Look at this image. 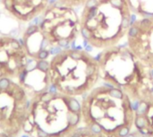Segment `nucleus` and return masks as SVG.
<instances>
[{
	"label": "nucleus",
	"instance_id": "obj_7",
	"mask_svg": "<svg viewBox=\"0 0 153 137\" xmlns=\"http://www.w3.org/2000/svg\"><path fill=\"white\" fill-rule=\"evenodd\" d=\"M37 61L33 58H27L25 62V69L28 72H32L34 70H37Z\"/></svg>",
	"mask_w": 153,
	"mask_h": 137
},
{
	"label": "nucleus",
	"instance_id": "obj_1",
	"mask_svg": "<svg viewBox=\"0 0 153 137\" xmlns=\"http://www.w3.org/2000/svg\"><path fill=\"white\" fill-rule=\"evenodd\" d=\"M83 126L107 137H126L135 128V109L130 97L107 83L82 96Z\"/></svg>",
	"mask_w": 153,
	"mask_h": 137
},
{
	"label": "nucleus",
	"instance_id": "obj_24",
	"mask_svg": "<svg viewBox=\"0 0 153 137\" xmlns=\"http://www.w3.org/2000/svg\"><path fill=\"white\" fill-rule=\"evenodd\" d=\"M23 137H28V136H27V135H24Z\"/></svg>",
	"mask_w": 153,
	"mask_h": 137
},
{
	"label": "nucleus",
	"instance_id": "obj_17",
	"mask_svg": "<svg viewBox=\"0 0 153 137\" xmlns=\"http://www.w3.org/2000/svg\"><path fill=\"white\" fill-rule=\"evenodd\" d=\"M57 44H58V46H59L60 47L65 48L66 46H69L70 41H69L68 39H66V38H61V39H59V40L57 41Z\"/></svg>",
	"mask_w": 153,
	"mask_h": 137
},
{
	"label": "nucleus",
	"instance_id": "obj_13",
	"mask_svg": "<svg viewBox=\"0 0 153 137\" xmlns=\"http://www.w3.org/2000/svg\"><path fill=\"white\" fill-rule=\"evenodd\" d=\"M138 32H139V29H138V27L136 25H134V26H132L130 28V30L128 31V35H129L130 38H135L137 36Z\"/></svg>",
	"mask_w": 153,
	"mask_h": 137
},
{
	"label": "nucleus",
	"instance_id": "obj_20",
	"mask_svg": "<svg viewBox=\"0 0 153 137\" xmlns=\"http://www.w3.org/2000/svg\"><path fill=\"white\" fill-rule=\"evenodd\" d=\"M18 42H19V44L21 45V46H22V47H24V46H25V41H24V38H18Z\"/></svg>",
	"mask_w": 153,
	"mask_h": 137
},
{
	"label": "nucleus",
	"instance_id": "obj_9",
	"mask_svg": "<svg viewBox=\"0 0 153 137\" xmlns=\"http://www.w3.org/2000/svg\"><path fill=\"white\" fill-rule=\"evenodd\" d=\"M49 51L43 49V50H40L37 54H36V57L38 60H46L49 58Z\"/></svg>",
	"mask_w": 153,
	"mask_h": 137
},
{
	"label": "nucleus",
	"instance_id": "obj_11",
	"mask_svg": "<svg viewBox=\"0 0 153 137\" xmlns=\"http://www.w3.org/2000/svg\"><path fill=\"white\" fill-rule=\"evenodd\" d=\"M126 137H153V136H150V135H148V134H144V133L139 132L138 130H136L134 128Z\"/></svg>",
	"mask_w": 153,
	"mask_h": 137
},
{
	"label": "nucleus",
	"instance_id": "obj_16",
	"mask_svg": "<svg viewBox=\"0 0 153 137\" xmlns=\"http://www.w3.org/2000/svg\"><path fill=\"white\" fill-rule=\"evenodd\" d=\"M62 53V47L58 46H53L49 49V54L51 55H57Z\"/></svg>",
	"mask_w": 153,
	"mask_h": 137
},
{
	"label": "nucleus",
	"instance_id": "obj_22",
	"mask_svg": "<svg viewBox=\"0 0 153 137\" xmlns=\"http://www.w3.org/2000/svg\"><path fill=\"white\" fill-rule=\"evenodd\" d=\"M47 1H48V3L49 5H53V4H55L57 1V0H47Z\"/></svg>",
	"mask_w": 153,
	"mask_h": 137
},
{
	"label": "nucleus",
	"instance_id": "obj_15",
	"mask_svg": "<svg viewBox=\"0 0 153 137\" xmlns=\"http://www.w3.org/2000/svg\"><path fill=\"white\" fill-rule=\"evenodd\" d=\"M28 70L24 68L21 70L20 74H19V79H20V82L21 83H24L25 82V79L27 78V76H28Z\"/></svg>",
	"mask_w": 153,
	"mask_h": 137
},
{
	"label": "nucleus",
	"instance_id": "obj_14",
	"mask_svg": "<svg viewBox=\"0 0 153 137\" xmlns=\"http://www.w3.org/2000/svg\"><path fill=\"white\" fill-rule=\"evenodd\" d=\"M8 35H9V37H11L12 38H17L18 37H19V35H20V28H14V29H12L10 31H9V33H8Z\"/></svg>",
	"mask_w": 153,
	"mask_h": 137
},
{
	"label": "nucleus",
	"instance_id": "obj_21",
	"mask_svg": "<svg viewBox=\"0 0 153 137\" xmlns=\"http://www.w3.org/2000/svg\"><path fill=\"white\" fill-rule=\"evenodd\" d=\"M93 49H92V46H91V45H87L86 46H85V51L86 52H91Z\"/></svg>",
	"mask_w": 153,
	"mask_h": 137
},
{
	"label": "nucleus",
	"instance_id": "obj_2",
	"mask_svg": "<svg viewBox=\"0 0 153 137\" xmlns=\"http://www.w3.org/2000/svg\"><path fill=\"white\" fill-rule=\"evenodd\" d=\"M71 59L67 61V53L55 55L51 63L53 83L64 94L83 96L95 87L100 78L99 64L85 53L82 58Z\"/></svg>",
	"mask_w": 153,
	"mask_h": 137
},
{
	"label": "nucleus",
	"instance_id": "obj_3",
	"mask_svg": "<svg viewBox=\"0 0 153 137\" xmlns=\"http://www.w3.org/2000/svg\"><path fill=\"white\" fill-rule=\"evenodd\" d=\"M129 5L125 0H98L95 7L89 8L84 26L90 34L93 45L112 43L122 34V23L129 18Z\"/></svg>",
	"mask_w": 153,
	"mask_h": 137
},
{
	"label": "nucleus",
	"instance_id": "obj_5",
	"mask_svg": "<svg viewBox=\"0 0 153 137\" xmlns=\"http://www.w3.org/2000/svg\"><path fill=\"white\" fill-rule=\"evenodd\" d=\"M71 137H107L106 135L90 130L85 126H81Z\"/></svg>",
	"mask_w": 153,
	"mask_h": 137
},
{
	"label": "nucleus",
	"instance_id": "obj_6",
	"mask_svg": "<svg viewBox=\"0 0 153 137\" xmlns=\"http://www.w3.org/2000/svg\"><path fill=\"white\" fill-rule=\"evenodd\" d=\"M37 70L42 73H48L50 70V64L46 60H39L37 62Z\"/></svg>",
	"mask_w": 153,
	"mask_h": 137
},
{
	"label": "nucleus",
	"instance_id": "obj_4",
	"mask_svg": "<svg viewBox=\"0 0 153 137\" xmlns=\"http://www.w3.org/2000/svg\"><path fill=\"white\" fill-rule=\"evenodd\" d=\"M135 129L153 136V98L141 101L135 109Z\"/></svg>",
	"mask_w": 153,
	"mask_h": 137
},
{
	"label": "nucleus",
	"instance_id": "obj_10",
	"mask_svg": "<svg viewBox=\"0 0 153 137\" xmlns=\"http://www.w3.org/2000/svg\"><path fill=\"white\" fill-rule=\"evenodd\" d=\"M43 21H44V17H43L42 15L36 16L35 18H33V19L29 22V26H39Z\"/></svg>",
	"mask_w": 153,
	"mask_h": 137
},
{
	"label": "nucleus",
	"instance_id": "obj_19",
	"mask_svg": "<svg viewBox=\"0 0 153 137\" xmlns=\"http://www.w3.org/2000/svg\"><path fill=\"white\" fill-rule=\"evenodd\" d=\"M81 33H82V36L85 39L90 40V34L89 30H88L85 27H82V28Z\"/></svg>",
	"mask_w": 153,
	"mask_h": 137
},
{
	"label": "nucleus",
	"instance_id": "obj_12",
	"mask_svg": "<svg viewBox=\"0 0 153 137\" xmlns=\"http://www.w3.org/2000/svg\"><path fill=\"white\" fill-rule=\"evenodd\" d=\"M10 86V80L8 78H1L0 79V90H7Z\"/></svg>",
	"mask_w": 153,
	"mask_h": 137
},
{
	"label": "nucleus",
	"instance_id": "obj_18",
	"mask_svg": "<svg viewBox=\"0 0 153 137\" xmlns=\"http://www.w3.org/2000/svg\"><path fill=\"white\" fill-rule=\"evenodd\" d=\"M9 44H10V46H11V47H12L13 49L19 50V49L22 48V46H21V45L19 44L18 40H15V38H13V39L9 42Z\"/></svg>",
	"mask_w": 153,
	"mask_h": 137
},
{
	"label": "nucleus",
	"instance_id": "obj_8",
	"mask_svg": "<svg viewBox=\"0 0 153 137\" xmlns=\"http://www.w3.org/2000/svg\"><path fill=\"white\" fill-rule=\"evenodd\" d=\"M37 32H39V27L38 26H28L25 32H24V35L26 38H28V37H31V36L36 34Z\"/></svg>",
	"mask_w": 153,
	"mask_h": 137
},
{
	"label": "nucleus",
	"instance_id": "obj_23",
	"mask_svg": "<svg viewBox=\"0 0 153 137\" xmlns=\"http://www.w3.org/2000/svg\"><path fill=\"white\" fill-rule=\"evenodd\" d=\"M31 106V102L28 101H26V108H29Z\"/></svg>",
	"mask_w": 153,
	"mask_h": 137
}]
</instances>
